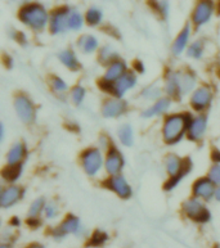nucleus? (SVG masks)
Instances as JSON below:
<instances>
[{"instance_id": "f257e3e1", "label": "nucleus", "mask_w": 220, "mask_h": 248, "mask_svg": "<svg viewBox=\"0 0 220 248\" xmlns=\"http://www.w3.org/2000/svg\"><path fill=\"white\" fill-rule=\"evenodd\" d=\"M19 19L27 26L40 30V29H44V26L47 25L48 15L44 8L39 4H30L19 11Z\"/></svg>"}, {"instance_id": "f03ea898", "label": "nucleus", "mask_w": 220, "mask_h": 248, "mask_svg": "<svg viewBox=\"0 0 220 248\" xmlns=\"http://www.w3.org/2000/svg\"><path fill=\"white\" fill-rule=\"evenodd\" d=\"M189 115L169 116L164 125V138L168 143H174L180 139L187 127H189Z\"/></svg>"}, {"instance_id": "7ed1b4c3", "label": "nucleus", "mask_w": 220, "mask_h": 248, "mask_svg": "<svg viewBox=\"0 0 220 248\" xmlns=\"http://www.w3.org/2000/svg\"><path fill=\"white\" fill-rule=\"evenodd\" d=\"M194 85V78L189 74H174L168 80L166 90L170 95L179 96L180 94L187 93Z\"/></svg>"}, {"instance_id": "20e7f679", "label": "nucleus", "mask_w": 220, "mask_h": 248, "mask_svg": "<svg viewBox=\"0 0 220 248\" xmlns=\"http://www.w3.org/2000/svg\"><path fill=\"white\" fill-rule=\"evenodd\" d=\"M135 82H137V78H135L134 75L126 74L124 75L120 80L113 82V84L105 82V85H102V88H105L106 90H110L113 95L120 98V96H123L124 94L126 93L127 90L131 89V88L135 85Z\"/></svg>"}, {"instance_id": "39448f33", "label": "nucleus", "mask_w": 220, "mask_h": 248, "mask_svg": "<svg viewBox=\"0 0 220 248\" xmlns=\"http://www.w3.org/2000/svg\"><path fill=\"white\" fill-rule=\"evenodd\" d=\"M184 211L188 216H189L192 220L194 221H200V222H205L209 221L210 214L209 211L206 210L205 206L197 200H189L187 201L184 203Z\"/></svg>"}, {"instance_id": "423d86ee", "label": "nucleus", "mask_w": 220, "mask_h": 248, "mask_svg": "<svg viewBox=\"0 0 220 248\" xmlns=\"http://www.w3.org/2000/svg\"><path fill=\"white\" fill-rule=\"evenodd\" d=\"M15 108L17 113H18L19 119L22 120L23 123L30 124L34 121L35 117V109L34 106L31 103V100L25 95H18L15 100Z\"/></svg>"}, {"instance_id": "0eeeda50", "label": "nucleus", "mask_w": 220, "mask_h": 248, "mask_svg": "<svg viewBox=\"0 0 220 248\" xmlns=\"http://www.w3.org/2000/svg\"><path fill=\"white\" fill-rule=\"evenodd\" d=\"M82 165L86 174L95 175L102 167V155L98 149H88L82 155Z\"/></svg>"}, {"instance_id": "6e6552de", "label": "nucleus", "mask_w": 220, "mask_h": 248, "mask_svg": "<svg viewBox=\"0 0 220 248\" xmlns=\"http://www.w3.org/2000/svg\"><path fill=\"white\" fill-rule=\"evenodd\" d=\"M211 98H213V94H211L210 89L204 86V88H200V89L194 92L190 103H192L194 109L202 111V109H205L209 106L210 102H211Z\"/></svg>"}, {"instance_id": "1a4fd4ad", "label": "nucleus", "mask_w": 220, "mask_h": 248, "mask_svg": "<svg viewBox=\"0 0 220 248\" xmlns=\"http://www.w3.org/2000/svg\"><path fill=\"white\" fill-rule=\"evenodd\" d=\"M107 186L113 192H116L121 198H129L131 196V189L123 176H112L107 182Z\"/></svg>"}, {"instance_id": "9d476101", "label": "nucleus", "mask_w": 220, "mask_h": 248, "mask_svg": "<svg viewBox=\"0 0 220 248\" xmlns=\"http://www.w3.org/2000/svg\"><path fill=\"white\" fill-rule=\"evenodd\" d=\"M213 13V3L211 1H201L198 4L193 15V21L196 25H204L207 22Z\"/></svg>"}, {"instance_id": "9b49d317", "label": "nucleus", "mask_w": 220, "mask_h": 248, "mask_svg": "<svg viewBox=\"0 0 220 248\" xmlns=\"http://www.w3.org/2000/svg\"><path fill=\"white\" fill-rule=\"evenodd\" d=\"M124 167V159L123 155H120L119 151L112 149L111 152L107 155V161H106V169L111 175L119 174L120 171L123 170Z\"/></svg>"}, {"instance_id": "f8f14e48", "label": "nucleus", "mask_w": 220, "mask_h": 248, "mask_svg": "<svg viewBox=\"0 0 220 248\" xmlns=\"http://www.w3.org/2000/svg\"><path fill=\"white\" fill-rule=\"evenodd\" d=\"M79 226H80V222L76 217L74 216H68L66 220H64L62 224H61L56 230H54V237L56 238H62L64 237L66 234L70 233H76L79 230Z\"/></svg>"}, {"instance_id": "ddd939ff", "label": "nucleus", "mask_w": 220, "mask_h": 248, "mask_svg": "<svg viewBox=\"0 0 220 248\" xmlns=\"http://www.w3.org/2000/svg\"><path fill=\"white\" fill-rule=\"evenodd\" d=\"M68 16L67 11H58L53 15V18L50 21V31L53 33H60L66 30L68 26Z\"/></svg>"}, {"instance_id": "4468645a", "label": "nucleus", "mask_w": 220, "mask_h": 248, "mask_svg": "<svg viewBox=\"0 0 220 248\" xmlns=\"http://www.w3.org/2000/svg\"><path fill=\"white\" fill-rule=\"evenodd\" d=\"M21 196H22V192L17 186H11V188L4 189L1 196H0V204H1V207L7 208L9 206H12V204H15L21 198Z\"/></svg>"}, {"instance_id": "2eb2a0df", "label": "nucleus", "mask_w": 220, "mask_h": 248, "mask_svg": "<svg viewBox=\"0 0 220 248\" xmlns=\"http://www.w3.org/2000/svg\"><path fill=\"white\" fill-rule=\"evenodd\" d=\"M193 192L197 197L210 200L214 194V183L210 179H200L193 186Z\"/></svg>"}, {"instance_id": "dca6fc26", "label": "nucleus", "mask_w": 220, "mask_h": 248, "mask_svg": "<svg viewBox=\"0 0 220 248\" xmlns=\"http://www.w3.org/2000/svg\"><path fill=\"white\" fill-rule=\"evenodd\" d=\"M125 70H126V66L125 63L123 62H113L111 63V66L106 72L105 76V82H109V84H113L117 80L123 78L124 74H125Z\"/></svg>"}, {"instance_id": "f3484780", "label": "nucleus", "mask_w": 220, "mask_h": 248, "mask_svg": "<svg viewBox=\"0 0 220 248\" xmlns=\"http://www.w3.org/2000/svg\"><path fill=\"white\" fill-rule=\"evenodd\" d=\"M206 124H207V120L205 116H200L190 123L189 138L192 140H198L204 135L206 130Z\"/></svg>"}, {"instance_id": "a211bd4d", "label": "nucleus", "mask_w": 220, "mask_h": 248, "mask_svg": "<svg viewBox=\"0 0 220 248\" xmlns=\"http://www.w3.org/2000/svg\"><path fill=\"white\" fill-rule=\"evenodd\" d=\"M125 108H126V104L121 100H110L103 108V115L106 117H117L125 111Z\"/></svg>"}, {"instance_id": "6ab92c4d", "label": "nucleus", "mask_w": 220, "mask_h": 248, "mask_svg": "<svg viewBox=\"0 0 220 248\" xmlns=\"http://www.w3.org/2000/svg\"><path fill=\"white\" fill-rule=\"evenodd\" d=\"M188 37H189V26L187 25L183 29V31L179 33V36L174 43V46H173V52L174 54H180L183 52V49L186 48L187 41H188Z\"/></svg>"}, {"instance_id": "aec40b11", "label": "nucleus", "mask_w": 220, "mask_h": 248, "mask_svg": "<svg viewBox=\"0 0 220 248\" xmlns=\"http://www.w3.org/2000/svg\"><path fill=\"white\" fill-rule=\"evenodd\" d=\"M169 106H170V100L161 99L158 100L157 103H155V106H152L149 109H147V111L143 113V116H144V117H152V116L161 115V113H164V112L168 109Z\"/></svg>"}, {"instance_id": "412c9836", "label": "nucleus", "mask_w": 220, "mask_h": 248, "mask_svg": "<svg viewBox=\"0 0 220 248\" xmlns=\"http://www.w3.org/2000/svg\"><path fill=\"white\" fill-rule=\"evenodd\" d=\"M23 155H25V147H23V144L18 143L8 153V162L11 166L12 165H18L19 161L23 158Z\"/></svg>"}, {"instance_id": "4be33fe9", "label": "nucleus", "mask_w": 220, "mask_h": 248, "mask_svg": "<svg viewBox=\"0 0 220 248\" xmlns=\"http://www.w3.org/2000/svg\"><path fill=\"white\" fill-rule=\"evenodd\" d=\"M60 60L62 61V63H63L64 66L67 67V68H70V70L76 71L80 68L79 61L76 60V57H75L74 53L70 52V50H64V52L61 53Z\"/></svg>"}, {"instance_id": "5701e85b", "label": "nucleus", "mask_w": 220, "mask_h": 248, "mask_svg": "<svg viewBox=\"0 0 220 248\" xmlns=\"http://www.w3.org/2000/svg\"><path fill=\"white\" fill-rule=\"evenodd\" d=\"M79 46L84 53H92L94 52L98 46V41L95 37L93 36H82L80 40H79Z\"/></svg>"}, {"instance_id": "b1692460", "label": "nucleus", "mask_w": 220, "mask_h": 248, "mask_svg": "<svg viewBox=\"0 0 220 248\" xmlns=\"http://www.w3.org/2000/svg\"><path fill=\"white\" fill-rule=\"evenodd\" d=\"M22 172V166L19 165H12L3 170V178L8 182H15L19 178V175Z\"/></svg>"}, {"instance_id": "393cba45", "label": "nucleus", "mask_w": 220, "mask_h": 248, "mask_svg": "<svg viewBox=\"0 0 220 248\" xmlns=\"http://www.w3.org/2000/svg\"><path fill=\"white\" fill-rule=\"evenodd\" d=\"M119 138L124 145L130 147L133 144V131L129 125H123L119 130Z\"/></svg>"}, {"instance_id": "a878e982", "label": "nucleus", "mask_w": 220, "mask_h": 248, "mask_svg": "<svg viewBox=\"0 0 220 248\" xmlns=\"http://www.w3.org/2000/svg\"><path fill=\"white\" fill-rule=\"evenodd\" d=\"M86 21L90 26H95L102 21V12L97 8H92L86 13Z\"/></svg>"}, {"instance_id": "bb28decb", "label": "nucleus", "mask_w": 220, "mask_h": 248, "mask_svg": "<svg viewBox=\"0 0 220 248\" xmlns=\"http://www.w3.org/2000/svg\"><path fill=\"white\" fill-rule=\"evenodd\" d=\"M82 26V17L79 12H71L68 16V27L72 30H79Z\"/></svg>"}, {"instance_id": "cd10ccee", "label": "nucleus", "mask_w": 220, "mask_h": 248, "mask_svg": "<svg viewBox=\"0 0 220 248\" xmlns=\"http://www.w3.org/2000/svg\"><path fill=\"white\" fill-rule=\"evenodd\" d=\"M43 206H44V200H43V198H39V200L35 201L34 203L31 204L30 211H29V216L34 218L35 216L39 215L41 211V208H43Z\"/></svg>"}, {"instance_id": "c85d7f7f", "label": "nucleus", "mask_w": 220, "mask_h": 248, "mask_svg": "<svg viewBox=\"0 0 220 248\" xmlns=\"http://www.w3.org/2000/svg\"><path fill=\"white\" fill-rule=\"evenodd\" d=\"M202 44L200 41L194 43V44L190 45V48L188 49V56L192 57V58H200L202 54Z\"/></svg>"}, {"instance_id": "c756f323", "label": "nucleus", "mask_w": 220, "mask_h": 248, "mask_svg": "<svg viewBox=\"0 0 220 248\" xmlns=\"http://www.w3.org/2000/svg\"><path fill=\"white\" fill-rule=\"evenodd\" d=\"M84 94H85V90L82 89L81 86H76L74 90H72V99L76 104H80L84 99Z\"/></svg>"}, {"instance_id": "7c9ffc66", "label": "nucleus", "mask_w": 220, "mask_h": 248, "mask_svg": "<svg viewBox=\"0 0 220 248\" xmlns=\"http://www.w3.org/2000/svg\"><path fill=\"white\" fill-rule=\"evenodd\" d=\"M106 239H107V235H106L105 233H102V232H95V233L93 234V238H92L90 245L101 246L102 243H105Z\"/></svg>"}, {"instance_id": "2f4dec72", "label": "nucleus", "mask_w": 220, "mask_h": 248, "mask_svg": "<svg viewBox=\"0 0 220 248\" xmlns=\"http://www.w3.org/2000/svg\"><path fill=\"white\" fill-rule=\"evenodd\" d=\"M209 179L213 183L220 184V166L219 165H215V166L211 167V170H210V172H209Z\"/></svg>"}, {"instance_id": "473e14b6", "label": "nucleus", "mask_w": 220, "mask_h": 248, "mask_svg": "<svg viewBox=\"0 0 220 248\" xmlns=\"http://www.w3.org/2000/svg\"><path fill=\"white\" fill-rule=\"evenodd\" d=\"M52 86H53V89H56L57 92H64V90L67 89L66 82H64L63 80L60 78H53Z\"/></svg>"}, {"instance_id": "72a5a7b5", "label": "nucleus", "mask_w": 220, "mask_h": 248, "mask_svg": "<svg viewBox=\"0 0 220 248\" xmlns=\"http://www.w3.org/2000/svg\"><path fill=\"white\" fill-rule=\"evenodd\" d=\"M115 57H116L115 53L112 52V50L110 48L102 49L101 61H103V62H111V61L115 60Z\"/></svg>"}, {"instance_id": "f704fd0d", "label": "nucleus", "mask_w": 220, "mask_h": 248, "mask_svg": "<svg viewBox=\"0 0 220 248\" xmlns=\"http://www.w3.org/2000/svg\"><path fill=\"white\" fill-rule=\"evenodd\" d=\"M143 95L146 96V98H149V99H155V98L160 95V89L155 88V86H151V88H148V89L143 92Z\"/></svg>"}, {"instance_id": "c9c22d12", "label": "nucleus", "mask_w": 220, "mask_h": 248, "mask_svg": "<svg viewBox=\"0 0 220 248\" xmlns=\"http://www.w3.org/2000/svg\"><path fill=\"white\" fill-rule=\"evenodd\" d=\"M45 212H47V216H48L49 218H53L54 216L57 215V207L56 204H48L47 207H45Z\"/></svg>"}, {"instance_id": "e433bc0d", "label": "nucleus", "mask_w": 220, "mask_h": 248, "mask_svg": "<svg viewBox=\"0 0 220 248\" xmlns=\"http://www.w3.org/2000/svg\"><path fill=\"white\" fill-rule=\"evenodd\" d=\"M213 159H214V161H217V162H220V152H219V151H214Z\"/></svg>"}, {"instance_id": "4c0bfd02", "label": "nucleus", "mask_w": 220, "mask_h": 248, "mask_svg": "<svg viewBox=\"0 0 220 248\" xmlns=\"http://www.w3.org/2000/svg\"><path fill=\"white\" fill-rule=\"evenodd\" d=\"M135 67L138 68L139 72H143V71H144V68H143V67H142V63H141V62H137V63H135Z\"/></svg>"}, {"instance_id": "58836bf2", "label": "nucleus", "mask_w": 220, "mask_h": 248, "mask_svg": "<svg viewBox=\"0 0 220 248\" xmlns=\"http://www.w3.org/2000/svg\"><path fill=\"white\" fill-rule=\"evenodd\" d=\"M215 197H217L218 201H220V186H219V188H218L217 193H215Z\"/></svg>"}, {"instance_id": "ea45409f", "label": "nucleus", "mask_w": 220, "mask_h": 248, "mask_svg": "<svg viewBox=\"0 0 220 248\" xmlns=\"http://www.w3.org/2000/svg\"><path fill=\"white\" fill-rule=\"evenodd\" d=\"M27 248H44V247H43V246H40V245H31V246H29Z\"/></svg>"}, {"instance_id": "a19ab883", "label": "nucleus", "mask_w": 220, "mask_h": 248, "mask_svg": "<svg viewBox=\"0 0 220 248\" xmlns=\"http://www.w3.org/2000/svg\"><path fill=\"white\" fill-rule=\"evenodd\" d=\"M0 248H11V247H9V246H7V245H3V246H0Z\"/></svg>"}]
</instances>
